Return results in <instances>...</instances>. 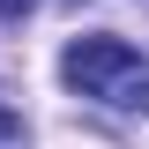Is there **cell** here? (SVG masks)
I'll use <instances>...</instances> for the list:
<instances>
[{"instance_id": "7a4b0ae2", "label": "cell", "mask_w": 149, "mask_h": 149, "mask_svg": "<svg viewBox=\"0 0 149 149\" xmlns=\"http://www.w3.org/2000/svg\"><path fill=\"white\" fill-rule=\"evenodd\" d=\"M22 142V112H8V104H0V149H15Z\"/></svg>"}, {"instance_id": "3957f363", "label": "cell", "mask_w": 149, "mask_h": 149, "mask_svg": "<svg viewBox=\"0 0 149 149\" xmlns=\"http://www.w3.org/2000/svg\"><path fill=\"white\" fill-rule=\"evenodd\" d=\"M30 8H37V0H0V22H22Z\"/></svg>"}, {"instance_id": "6da1fadb", "label": "cell", "mask_w": 149, "mask_h": 149, "mask_svg": "<svg viewBox=\"0 0 149 149\" xmlns=\"http://www.w3.org/2000/svg\"><path fill=\"white\" fill-rule=\"evenodd\" d=\"M127 74H134V45L127 37H74L60 52V82L82 90V97H112Z\"/></svg>"}]
</instances>
